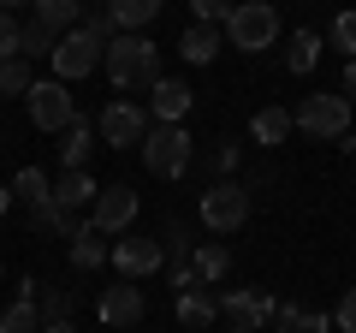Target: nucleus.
<instances>
[{
  "instance_id": "f257e3e1",
  "label": "nucleus",
  "mask_w": 356,
  "mask_h": 333,
  "mask_svg": "<svg viewBox=\"0 0 356 333\" xmlns=\"http://www.w3.org/2000/svg\"><path fill=\"white\" fill-rule=\"evenodd\" d=\"M107 77H113V90H154L161 84V48H154L149 36H119L113 48H107Z\"/></svg>"
},
{
  "instance_id": "f03ea898",
  "label": "nucleus",
  "mask_w": 356,
  "mask_h": 333,
  "mask_svg": "<svg viewBox=\"0 0 356 333\" xmlns=\"http://www.w3.org/2000/svg\"><path fill=\"white\" fill-rule=\"evenodd\" d=\"M191 143L196 137L184 125H149V137H143V166H149L154 179H184L191 161H196Z\"/></svg>"
},
{
  "instance_id": "7ed1b4c3",
  "label": "nucleus",
  "mask_w": 356,
  "mask_h": 333,
  "mask_svg": "<svg viewBox=\"0 0 356 333\" xmlns=\"http://www.w3.org/2000/svg\"><path fill=\"white\" fill-rule=\"evenodd\" d=\"M226 42L238 54H261L280 42V13L267 6V0H243V6H232V24H226Z\"/></svg>"
},
{
  "instance_id": "20e7f679",
  "label": "nucleus",
  "mask_w": 356,
  "mask_h": 333,
  "mask_svg": "<svg viewBox=\"0 0 356 333\" xmlns=\"http://www.w3.org/2000/svg\"><path fill=\"white\" fill-rule=\"evenodd\" d=\"M291 125L303 137H350V102L344 95H303L291 107Z\"/></svg>"
},
{
  "instance_id": "39448f33",
  "label": "nucleus",
  "mask_w": 356,
  "mask_h": 333,
  "mask_svg": "<svg viewBox=\"0 0 356 333\" xmlns=\"http://www.w3.org/2000/svg\"><path fill=\"white\" fill-rule=\"evenodd\" d=\"M243 220H250V185H238V179H220V185H208L202 191V226L208 232H238Z\"/></svg>"
},
{
  "instance_id": "423d86ee",
  "label": "nucleus",
  "mask_w": 356,
  "mask_h": 333,
  "mask_svg": "<svg viewBox=\"0 0 356 333\" xmlns=\"http://www.w3.org/2000/svg\"><path fill=\"white\" fill-rule=\"evenodd\" d=\"M30 125L36 131H60V137L77 125V102H72V90H65L60 77H48V84L30 90Z\"/></svg>"
},
{
  "instance_id": "0eeeda50",
  "label": "nucleus",
  "mask_w": 356,
  "mask_h": 333,
  "mask_svg": "<svg viewBox=\"0 0 356 333\" xmlns=\"http://www.w3.org/2000/svg\"><path fill=\"white\" fill-rule=\"evenodd\" d=\"M220 316H232V327H243V333H261L267 321L280 316V304H273V292L232 286V292H220Z\"/></svg>"
},
{
  "instance_id": "6e6552de",
  "label": "nucleus",
  "mask_w": 356,
  "mask_h": 333,
  "mask_svg": "<svg viewBox=\"0 0 356 333\" xmlns=\"http://www.w3.org/2000/svg\"><path fill=\"white\" fill-rule=\"evenodd\" d=\"M137 191L131 185H102V196H95V208H89V226L102 232V238H119V232H131V220H137Z\"/></svg>"
},
{
  "instance_id": "1a4fd4ad",
  "label": "nucleus",
  "mask_w": 356,
  "mask_h": 333,
  "mask_svg": "<svg viewBox=\"0 0 356 333\" xmlns=\"http://www.w3.org/2000/svg\"><path fill=\"white\" fill-rule=\"evenodd\" d=\"M95 131H102V143H113V149H131V143L143 149V137H149V114H143L137 102H125V95H119V102L102 107Z\"/></svg>"
},
{
  "instance_id": "9d476101",
  "label": "nucleus",
  "mask_w": 356,
  "mask_h": 333,
  "mask_svg": "<svg viewBox=\"0 0 356 333\" xmlns=\"http://www.w3.org/2000/svg\"><path fill=\"white\" fill-rule=\"evenodd\" d=\"M102 60H107L102 42H89L83 30H72V36H60V48H54V77H60V84H77V77H89Z\"/></svg>"
},
{
  "instance_id": "9b49d317",
  "label": "nucleus",
  "mask_w": 356,
  "mask_h": 333,
  "mask_svg": "<svg viewBox=\"0 0 356 333\" xmlns=\"http://www.w3.org/2000/svg\"><path fill=\"white\" fill-rule=\"evenodd\" d=\"M172 316L178 327H191V333H208L220 321V286H184V292H172Z\"/></svg>"
},
{
  "instance_id": "f8f14e48",
  "label": "nucleus",
  "mask_w": 356,
  "mask_h": 333,
  "mask_svg": "<svg viewBox=\"0 0 356 333\" xmlns=\"http://www.w3.org/2000/svg\"><path fill=\"white\" fill-rule=\"evenodd\" d=\"M107 262H113V268L125 274L131 286L166 268V256H161V238H113V256H107Z\"/></svg>"
},
{
  "instance_id": "ddd939ff",
  "label": "nucleus",
  "mask_w": 356,
  "mask_h": 333,
  "mask_svg": "<svg viewBox=\"0 0 356 333\" xmlns=\"http://www.w3.org/2000/svg\"><path fill=\"white\" fill-rule=\"evenodd\" d=\"M143 309H149V297H143V286H131V280H119V286H107L102 292V321L107 327H137L143 321Z\"/></svg>"
},
{
  "instance_id": "4468645a",
  "label": "nucleus",
  "mask_w": 356,
  "mask_h": 333,
  "mask_svg": "<svg viewBox=\"0 0 356 333\" xmlns=\"http://www.w3.org/2000/svg\"><path fill=\"white\" fill-rule=\"evenodd\" d=\"M36 297H42L36 280L18 286V297L6 304V316H0V333H42V309H36Z\"/></svg>"
},
{
  "instance_id": "2eb2a0df",
  "label": "nucleus",
  "mask_w": 356,
  "mask_h": 333,
  "mask_svg": "<svg viewBox=\"0 0 356 333\" xmlns=\"http://www.w3.org/2000/svg\"><path fill=\"white\" fill-rule=\"evenodd\" d=\"M191 84H178V77H161L154 84V119L161 125H184V114H191Z\"/></svg>"
},
{
  "instance_id": "dca6fc26",
  "label": "nucleus",
  "mask_w": 356,
  "mask_h": 333,
  "mask_svg": "<svg viewBox=\"0 0 356 333\" xmlns=\"http://www.w3.org/2000/svg\"><path fill=\"white\" fill-rule=\"evenodd\" d=\"M161 256H166V268H172V280H178V274H191L196 238H191V226H184V220H166V226H161Z\"/></svg>"
},
{
  "instance_id": "f3484780",
  "label": "nucleus",
  "mask_w": 356,
  "mask_h": 333,
  "mask_svg": "<svg viewBox=\"0 0 356 333\" xmlns=\"http://www.w3.org/2000/svg\"><path fill=\"white\" fill-rule=\"evenodd\" d=\"M30 24L36 30H48V36H72L77 24H83V6H77V0H36V18H30Z\"/></svg>"
},
{
  "instance_id": "a211bd4d",
  "label": "nucleus",
  "mask_w": 356,
  "mask_h": 333,
  "mask_svg": "<svg viewBox=\"0 0 356 333\" xmlns=\"http://www.w3.org/2000/svg\"><path fill=\"white\" fill-rule=\"evenodd\" d=\"M95 196H102V185L89 179V173H60V185H54V203H60L65 215H77V208H95Z\"/></svg>"
},
{
  "instance_id": "6ab92c4d",
  "label": "nucleus",
  "mask_w": 356,
  "mask_h": 333,
  "mask_svg": "<svg viewBox=\"0 0 356 333\" xmlns=\"http://www.w3.org/2000/svg\"><path fill=\"white\" fill-rule=\"evenodd\" d=\"M220 48H226V36H220L214 24H191L184 36H178V60H191V65H208Z\"/></svg>"
},
{
  "instance_id": "aec40b11",
  "label": "nucleus",
  "mask_w": 356,
  "mask_h": 333,
  "mask_svg": "<svg viewBox=\"0 0 356 333\" xmlns=\"http://www.w3.org/2000/svg\"><path fill=\"white\" fill-rule=\"evenodd\" d=\"M154 13H161V0H113L107 6L119 36H143V24H154Z\"/></svg>"
},
{
  "instance_id": "412c9836",
  "label": "nucleus",
  "mask_w": 356,
  "mask_h": 333,
  "mask_svg": "<svg viewBox=\"0 0 356 333\" xmlns=\"http://www.w3.org/2000/svg\"><path fill=\"white\" fill-rule=\"evenodd\" d=\"M107 256H113V244H107L102 232H95V226L83 220V232L72 238V268H77V274H95V268H102Z\"/></svg>"
},
{
  "instance_id": "4be33fe9",
  "label": "nucleus",
  "mask_w": 356,
  "mask_h": 333,
  "mask_svg": "<svg viewBox=\"0 0 356 333\" xmlns=\"http://www.w3.org/2000/svg\"><path fill=\"white\" fill-rule=\"evenodd\" d=\"M89 155H95V125H89V119H77V125L65 131V143H60L65 173H89Z\"/></svg>"
},
{
  "instance_id": "5701e85b",
  "label": "nucleus",
  "mask_w": 356,
  "mask_h": 333,
  "mask_svg": "<svg viewBox=\"0 0 356 333\" xmlns=\"http://www.w3.org/2000/svg\"><path fill=\"white\" fill-rule=\"evenodd\" d=\"M291 131H297V125H291V114H285V107H261V114L250 119V137L261 143V149H280Z\"/></svg>"
},
{
  "instance_id": "b1692460",
  "label": "nucleus",
  "mask_w": 356,
  "mask_h": 333,
  "mask_svg": "<svg viewBox=\"0 0 356 333\" xmlns=\"http://www.w3.org/2000/svg\"><path fill=\"white\" fill-rule=\"evenodd\" d=\"M13 203H30V215H36L42 203H54V185H48L42 166H18L13 173Z\"/></svg>"
},
{
  "instance_id": "393cba45",
  "label": "nucleus",
  "mask_w": 356,
  "mask_h": 333,
  "mask_svg": "<svg viewBox=\"0 0 356 333\" xmlns=\"http://www.w3.org/2000/svg\"><path fill=\"white\" fill-rule=\"evenodd\" d=\"M191 274H196L202 286H220V280L232 274V250H226V244H196V256H191Z\"/></svg>"
},
{
  "instance_id": "a878e982",
  "label": "nucleus",
  "mask_w": 356,
  "mask_h": 333,
  "mask_svg": "<svg viewBox=\"0 0 356 333\" xmlns=\"http://www.w3.org/2000/svg\"><path fill=\"white\" fill-rule=\"evenodd\" d=\"M285 65H291L297 77H309L321 65V36H315V30H291V42H285Z\"/></svg>"
},
{
  "instance_id": "bb28decb",
  "label": "nucleus",
  "mask_w": 356,
  "mask_h": 333,
  "mask_svg": "<svg viewBox=\"0 0 356 333\" xmlns=\"http://www.w3.org/2000/svg\"><path fill=\"white\" fill-rule=\"evenodd\" d=\"M280 333H332V321L321 309H303V304H280Z\"/></svg>"
},
{
  "instance_id": "cd10ccee",
  "label": "nucleus",
  "mask_w": 356,
  "mask_h": 333,
  "mask_svg": "<svg viewBox=\"0 0 356 333\" xmlns=\"http://www.w3.org/2000/svg\"><path fill=\"white\" fill-rule=\"evenodd\" d=\"M30 226H42V232H54V238H77V232H83V220H77V215H65L60 203H42L36 215H30Z\"/></svg>"
},
{
  "instance_id": "c85d7f7f",
  "label": "nucleus",
  "mask_w": 356,
  "mask_h": 333,
  "mask_svg": "<svg viewBox=\"0 0 356 333\" xmlns=\"http://www.w3.org/2000/svg\"><path fill=\"white\" fill-rule=\"evenodd\" d=\"M30 90H36L30 60H6V65H0V95H30Z\"/></svg>"
},
{
  "instance_id": "c756f323",
  "label": "nucleus",
  "mask_w": 356,
  "mask_h": 333,
  "mask_svg": "<svg viewBox=\"0 0 356 333\" xmlns=\"http://www.w3.org/2000/svg\"><path fill=\"white\" fill-rule=\"evenodd\" d=\"M36 309H42V327H48V321H72V292H65V286H42Z\"/></svg>"
},
{
  "instance_id": "7c9ffc66",
  "label": "nucleus",
  "mask_w": 356,
  "mask_h": 333,
  "mask_svg": "<svg viewBox=\"0 0 356 333\" xmlns=\"http://www.w3.org/2000/svg\"><path fill=\"white\" fill-rule=\"evenodd\" d=\"M18 48H24V24H18V18L0 6V65H6V60H24Z\"/></svg>"
},
{
  "instance_id": "2f4dec72",
  "label": "nucleus",
  "mask_w": 356,
  "mask_h": 333,
  "mask_svg": "<svg viewBox=\"0 0 356 333\" xmlns=\"http://www.w3.org/2000/svg\"><path fill=\"white\" fill-rule=\"evenodd\" d=\"M77 30H83L89 42H102V48H113V42H119V30H113V18H107V13H83V24H77Z\"/></svg>"
},
{
  "instance_id": "473e14b6",
  "label": "nucleus",
  "mask_w": 356,
  "mask_h": 333,
  "mask_svg": "<svg viewBox=\"0 0 356 333\" xmlns=\"http://www.w3.org/2000/svg\"><path fill=\"white\" fill-rule=\"evenodd\" d=\"M332 48H344V60H356V13L332 18Z\"/></svg>"
},
{
  "instance_id": "72a5a7b5",
  "label": "nucleus",
  "mask_w": 356,
  "mask_h": 333,
  "mask_svg": "<svg viewBox=\"0 0 356 333\" xmlns=\"http://www.w3.org/2000/svg\"><path fill=\"white\" fill-rule=\"evenodd\" d=\"M54 48H60V36H48V30L24 24V48H18V54H24V60H36V54H48V60H54Z\"/></svg>"
},
{
  "instance_id": "f704fd0d",
  "label": "nucleus",
  "mask_w": 356,
  "mask_h": 333,
  "mask_svg": "<svg viewBox=\"0 0 356 333\" xmlns=\"http://www.w3.org/2000/svg\"><path fill=\"white\" fill-rule=\"evenodd\" d=\"M196 24H232V6H226V0H196Z\"/></svg>"
},
{
  "instance_id": "c9c22d12",
  "label": "nucleus",
  "mask_w": 356,
  "mask_h": 333,
  "mask_svg": "<svg viewBox=\"0 0 356 333\" xmlns=\"http://www.w3.org/2000/svg\"><path fill=\"white\" fill-rule=\"evenodd\" d=\"M238 161H243L238 143H220V149H214V173H220V179H232V173H238Z\"/></svg>"
},
{
  "instance_id": "e433bc0d",
  "label": "nucleus",
  "mask_w": 356,
  "mask_h": 333,
  "mask_svg": "<svg viewBox=\"0 0 356 333\" xmlns=\"http://www.w3.org/2000/svg\"><path fill=\"white\" fill-rule=\"evenodd\" d=\"M332 321H339V333H356V286L339 297V316H332Z\"/></svg>"
},
{
  "instance_id": "4c0bfd02",
  "label": "nucleus",
  "mask_w": 356,
  "mask_h": 333,
  "mask_svg": "<svg viewBox=\"0 0 356 333\" xmlns=\"http://www.w3.org/2000/svg\"><path fill=\"white\" fill-rule=\"evenodd\" d=\"M356 95V60H344V102Z\"/></svg>"
},
{
  "instance_id": "58836bf2",
  "label": "nucleus",
  "mask_w": 356,
  "mask_h": 333,
  "mask_svg": "<svg viewBox=\"0 0 356 333\" xmlns=\"http://www.w3.org/2000/svg\"><path fill=\"white\" fill-rule=\"evenodd\" d=\"M42 333H77V321H48Z\"/></svg>"
},
{
  "instance_id": "ea45409f",
  "label": "nucleus",
  "mask_w": 356,
  "mask_h": 333,
  "mask_svg": "<svg viewBox=\"0 0 356 333\" xmlns=\"http://www.w3.org/2000/svg\"><path fill=\"white\" fill-rule=\"evenodd\" d=\"M6 208H13V185H0V215H6Z\"/></svg>"
},
{
  "instance_id": "a19ab883",
  "label": "nucleus",
  "mask_w": 356,
  "mask_h": 333,
  "mask_svg": "<svg viewBox=\"0 0 356 333\" xmlns=\"http://www.w3.org/2000/svg\"><path fill=\"white\" fill-rule=\"evenodd\" d=\"M232 333H243V327H232Z\"/></svg>"
},
{
  "instance_id": "79ce46f5",
  "label": "nucleus",
  "mask_w": 356,
  "mask_h": 333,
  "mask_svg": "<svg viewBox=\"0 0 356 333\" xmlns=\"http://www.w3.org/2000/svg\"><path fill=\"white\" fill-rule=\"evenodd\" d=\"M350 149H356V137H350Z\"/></svg>"
}]
</instances>
